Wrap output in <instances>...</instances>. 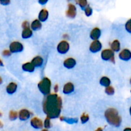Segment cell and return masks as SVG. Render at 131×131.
<instances>
[{"label": "cell", "instance_id": "1", "mask_svg": "<svg viewBox=\"0 0 131 131\" xmlns=\"http://www.w3.org/2000/svg\"><path fill=\"white\" fill-rule=\"evenodd\" d=\"M62 107V100L57 93L46 96L42 103V110L46 117L55 119L60 117Z\"/></svg>", "mask_w": 131, "mask_h": 131}, {"label": "cell", "instance_id": "2", "mask_svg": "<svg viewBox=\"0 0 131 131\" xmlns=\"http://www.w3.org/2000/svg\"><path fill=\"white\" fill-rule=\"evenodd\" d=\"M104 116L107 122L111 125L116 127H118L121 125L122 122V117L119 116L118 111L114 108H109L105 110Z\"/></svg>", "mask_w": 131, "mask_h": 131}, {"label": "cell", "instance_id": "3", "mask_svg": "<svg viewBox=\"0 0 131 131\" xmlns=\"http://www.w3.org/2000/svg\"><path fill=\"white\" fill-rule=\"evenodd\" d=\"M39 91L41 92V94H43L45 96L48 95L51 93V82L50 79L48 77H44L37 85Z\"/></svg>", "mask_w": 131, "mask_h": 131}, {"label": "cell", "instance_id": "4", "mask_svg": "<svg viewBox=\"0 0 131 131\" xmlns=\"http://www.w3.org/2000/svg\"><path fill=\"white\" fill-rule=\"evenodd\" d=\"M101 58L103 60L106 62L115 63V55L114 52L111 49H105L101 52Z\"/></svg>", "mask_w": 131, "mask_h": 131}, {"label": "cell", "instance_id": "5", "mask_svg": "<svg viewBox=\"0 0 131 131\" xmlns=\"http://www.w3.org/2000/svg\"><path fill=\"white\" fill-rule=\"evenodd\" d=\"M70 43L66 40L61 41L59 42L57 46V51L59 54H61V55H65L70 50Z\"/></svg>", "mask_w": 131, "mask_h": 131}, {"label": "cell", "instance_id": "6", "mask_svg": "<svg viewBox=\"0 0 131 131\" xmlns=\"http://www.w3.org/2000/svg\"><path fill=\"white\" fill-rule=\"evenodd\" d=\"M9 50L12 53H18L24 50V46L19 41H13L9 45Z\"/></svg>", "mask_w": 131, "mask_h": 131}, {"label": "cell", "instance_id": "7", "mask_svg": "<svg viewBox=\"0 0 131 131\" xmlns=\"http://www.w3.org/2000/svg\"><path fill=\"white\" fill-rule=\"evenodd\" d=\"M102 49V44L99 40L93 41L89 46V51L93 53L100 52Z\"/></svg>", "mask_w": 131, "mask_h": 131}, {"label": "cell", "instance_id": "8", "mask_svg": "<svg viewBox=\"0 0 131 131\" xmlns=\"http://www.w3.org/2000/svg\"><path fill=\"white\" fill-rule=\"evenodd\" d=\"M77 13V10L76 6L73 3H69L68 5V9L66 12V16L68 18L73 19L76 17Z\"/></svg>", "mask_w": 131, "mask_h": 131}, {"label": "cell", "instance_id": "9", "mask_svg": "<svg viewBox=\"0 0 131 131\" xmlns=\"http://www.w3.org/2000/svg\"><path fill=\"white\" fill-rule=\"evenodd\" d=\"M32 113L26 109H23L18 112V118L21 121H26L31 118Z\"/></svg>", "mask_w": 131, "mask_h": 131}, {"label": "cell", "instance_id": "10", "mask_svg": "<svg viewBox=\"0 0 131 131\" xmlns=\"http://www.w3.org/2000/svg\"><path fill=\"white\" fill-rule=\"evenodd\" d=\"M118 57L123 61H129L131 60V51L128 49H123L119 51Z\"/></svg>", "mask_w": 131, "mask_h": 131}, {"label": "cell", "instance_id": "11", "mask_svg": "<svg viewBox=\"0 0 131 131\" xmlns=\"http://www.w3.org/2000/svg\"><path fill=\"white\" fill-rule=\"evenodd\" d=\"M30 125L33 128L36 129H41L43 126V122L37 117H33L30 120Z\"/></svg>", "mask_w": 131, "mask_h": 131}, {"label": "cell", "instance_id": "12", "mask_svg": "<svg viewBox=\"0 0 131 131\" xmlns=\"http://www.w3.org/2000/svg\"><path fill=\"white\" fill-rule=\"evenodd\" d=\"M77 65V61L74 58L69 57L67 58L66 59L64 60L63 62V66L64 68L68 70H71V69L74 68L75 67V66Z\"/></svg>", "mask_w": 131, "mask_h": 131}, {"label": "cell", "instance_id": "13", "mask_svg": "<svg viewBox=\"0 0 131 131\" xmlns=\"http://www.w3.org/2000/svg\"><path fill=\"white\" fill-rule=\"evenodd\" d=\"M102 35V31L99 28L95 27L91 31L89 37L93 41H96V40H99Z\"/></svg>", "mask_w": 131, "mask_h": 131}, {"label": "cell", "instance_id": "14", "mask_svg": "<svg viewBox=\"0 0 131 131\" xmlns=\"http://www.w3.org/2000/svg\"><path fill=\"white\" fill-rule=\"evenodd\" d=\"M75 91V85L72 82H67L65 84L62 88V93L64 94L68 95Z\"/></svg>", "mask_w": 131, "mask_h": 131}, {"label": "cell", "instance_id": "15", "mask_svg": "<svg viewBox=\"0 0 131 131\" xmlns=\"http://www.w3.org/2000/svg\"><path fill=\"white\" fill-rule=\"evenodd\" d=\"M49 17V12L46 8H42L40 10L38 14V19L41 23H44L48 20Z\"/></svg>", "mask_w": 131, "mask_h": 131}, {"label": "cell", "instance_id": "16", "mask_svg": "<svg viewBox=\"0 0 131 131\" xmlns=\"http://www.w3.org/2000/svg\"><path fill=\"white\" fill-rule=\"evenodd\" d=\"M31 62L32 63L33 65L36 68H40L43 65L44 59L41 56L37 55V56H36L35 57L33 58Z\"/></svg>", "mask_w": 131, "mask_h": 131}, {"label": "cell", "instance_id": "17", "mask_svg": "<svg viewBox=\"0 0 131 131\" xmlns=\"http://www.w3.org/2000/svg\"><path fill=\"white\" fill-rule=\"evenodd\" d=\"M17 84L16 82L9 83L6 87V91L8 94H13L17 91Z\"/></svg>", "mask_w": 131, "mask_h": 131}, {"label": "cell", "instance_id": "18", "mask_svg": "<svg viewBox=\"0 0 131 131\" xmlns=\"http://www.w3.org/2000/svg\"><path fill=\"white\" fill-rule=\"evenodd\" d=\"M33 30L30 28V27L23 28L22 32H21V37L23 39H28L32 37Z\"/></svg>", "mask_w": 131, "mask_h": 131}, {"label": "cell", "instance_id": "19", "mask_svg": "<svg viewBox=\"0 0 131 131\" xmlns=\"http://www.w3.org/2000/svg\"><path fill=\"white\" fill-rule=\"evenodd\" d=\"M22 70L25 72L33 73L36 70L35 66L32 64V63L28 62L24 63L22 65Z\"/></svg>", "mask_w": 131, "mask_h": 131}, {"label": "cell", "instance_id": "20", "mask_svg": "<svg viewBox=\"0 0 131 131\" xmlns=\"http://www.w3.org/2000/svg\"><path fill=\"white\" fill-rule=\"evenodd\" d=\"M42 23L37 19H35L30 23V28L33 30V31H38L42 28Z\"/></svg>", "mask_w": 131, "mask_h": 131}, {"label": "cell", "instance_id": "21", "mask_svg": "<svg viewBox=\"0 0 131 131\" xmlns=\"http://www.w3.org/2000/svg\"><path fill=\"white\" fill-rule=\"evenodd\" d=\"M110 49L114 53L119 52L121 50V43L118 39H115L111 43Z\"/></svg>", "mask_w": 131, "mask_h": 131}, {"label": "cell", "instance_id": "22", "mask_svg": "<svg viewBox=\"0 0 131 131\" xmlns=\"http://www.w3.org/2000/svg\"><path fill=\"white\" fill-rule=\"evenodd\" d=\"M111 81L110 79L107 77L104 76L100 79V84L104 88L109 86V85H111Z\"/></svg>", "mask_w": 131, "mask_h": 131}, {"label": "cell", "instance_id": "23", "mask_svg": "<svg viewBox=\"0 0 131 131\" xmlns=\"http://www.w3.org/2000/svg\"><path fill=\"white\" fill-rule=\"evenodd\" d=\"M60 120L62 121V122H65L70 124H73V123H77L78 119L77 118H66V117L60 116Z\"/></svg>", "mask_w": 131, "mask_h": 131}, {"label": "cell", "instance_id": "24", "mask_svg": "<svg viewBox=\"0 0 131 131\" xmlns=\"http://www.w3.org/2000/svg\"><path fill=\"white\" fill-rule=\"evenodd\" d=\"M77 4L80 7L81 9L84 10V8L88 5V0H75Z\"/></svg>", "mask_w": 131, "mask_h": 131}, {"label": "cell", "instance_id": "25", "mask_svg": "<svg viewBox=\"0 0 131 131\" xmlns=\"http://www.w3.org/2000/svg\"><path fill=\"white\" fill-rule=\"evenodd\" d=\"M8 118L11 121H14L18 118V113L16 111H10L8 114Z\"/></svg>", "mask_w": 131, "mask_h": 131}, {"label": "cell", "instance_id": "26", "mask_svg": "<svg viewBox=\"0 0 131 131\" xmlns=\"http://www.w3.org/2000/svg\"><path fill=\"white\" fill-rule=\"evenodd\" d=\"M105 93L107 95L113 96L115 93V89L112 85H109L107 88H105Z\"/></svg>", "mask_w": 131, "mask_h": 131}, {"label": "cell", "instance_id": "27", "mask_svg": "<svg viewBox=\"0 0 131 131\" xmlns=\"http://www.w3.org/2000/svg\"><path fill=\"white\" fill-rule=\"evenodd\" d=\"M84 14H85V16H87V17H90V16H91L92 15H93V8L90 7L89 5H88L84 8Z\"/></svg>", "mask_w": 131, "mask_h": 131}, {"label": "cell", "instance_id": "28", "mask_svg": "<svg viewBox=\"0 0 131 131\" xmlns=\"http://www.w3.org/2000/svg\"><path fill=\"white\" fill-rule=\"evenodd\" d=\"M43 126L45 128H50L51 127V119L48 117H46L45 118V121L43 122Z\"/></svg>", "mask_w": 131, "mask_h": 131}, {"label": "cell", "instance_id": "29", "mask_svg": "<svg viewBox=\"0 0 131 131\" xmlns=\"http://www.w3.org/2000/svg\"><path fill=\"white\" fill-rule=\"evenodd\" d=\"M89 120V116L86 113H83L80 116V121L82 124L86 123Z\"/></svg>", "mask_w": 131, "mask_h": 131}, {"label": "cell", "instance_id": "30", "mask_svg": "<svg viewBox=\"0 0 131 131\" xmlns=\"http://www.w3.org/2000/svg\"><path fill=\"white\" fill-rule=\"evenodd\" d=\"M125 28L126 31L129 34H131V18L129 19L125 24Z\"/></svg>", "mask_w": 131, "mask_h": 131}, {"label": "cell", "instance_id": "31", "mask_svg": "<svg viewBox=\"0 0 131 131\" xmlns=\"http://www.w3.org/2000/svg\"><path fill=\"white\" fill-rule=\"evenodd\" d=\"M12 55V53L9 50H4L2 51V55L3 57H10Z\"/></svg>", "mask_w": 131, "mask_h": 131}, {"label": "cell", "instance_id": "32", "mask_svg": "<svg viewBox=\"0 0 131 131\" xmlns=\"http://www.w3.org/2000/svg\"><path fill=\"white\" fill-rule=\"evenodd\" d=\"M10 3V0H0V4L3 6H7Z\"/></svg>", "mask_w": 131, "mask_h": 131}, {"label": "cell", "instance_id": "33", "mask_svg": "<svg viewBox=\"0 0 131 131\" xmlns=\"http://www.w3.org/2000/svg\"><path fill=\"white\" fill-rule=\"evenodd\" d=\"M30 27V24L28 21H25L22 23V28H28Z\"/></svg>", "mask_w": 131, "mask_h": 131}, {"label": "cell", "instance_id": "34", "mask_svg": "<svg viewBox=\"0 0 131 131\" xmlns=\"http://www.w3.org/2000/svg\"><path fill=\"white\" fill-rule=\"evenodd\" d=\"M49 0H38V3L41 5H45L48 2Z\"/></svg>", "mask_w": 131, "mask_h": 131}, {"label": "cell", "instance_id": "35", "mask_svg": "<svg viewBox=\"0 0 131 131\" xmlns=\"http://www.w3.org/2000/svg\"><path fill=\"white\" fill-rule=\"evenodd\" d=\"M59 85H58L57 84H56V85H55V86H54V88H53L54 93H57L58 91H59Z\"/></svg>", "mask_w": 131, "mask_h": 131}, {"label": "cell", "instance_id": "36", "mask_svg": "<svg viewBox=\"0 0 131 131\" xmlns=\"http://www.w3.org/2000/svg\"><path fill=\"white\" fill-rule=\"evenodd\" d=\"M0 66H2V67L4 66V63H3V60L1 59V58H0Z\"/></svg>", "mask_w": 131, "mask_h": 131}, {"label": "cell", "instance_id": "37", "mask_svg": "<svg viewBox=\"0 0 131 131\" xmlns=\"http://www.w3.org/2000/svg\"><path fill=\"white\" fill-rule=\"evenodd\" d=\"M123 131H131L130 127H126L123 129Z\"/></svg>", "mask_w": 131, "mask_h": 131}, {"label": "cell", "instance_id": "38", "mask_svg": "<svg viewBox=\"0 0 131 131\" xmlns=\"http://www.w3.org/2000/svg\"><path fill=\"white\" fill-rule=\"evenodd\" d=\"M95 131H104V130H103V128H102V127H98V128H97L95 130Z\"/></svg>", "mask_w": 131, "mask_h": 131}, {"label": "cell", "instance_id": "39", "mask_svg": "<svg viewBox=\"0 0 131 131\" xmlns=\"http://www.w3.org/2000/svg\"><path fill=\"white\" fill-rule=\"evenodd\" d=\"M3 123L0 121V128H3Z\"/></svg>", "mask_w": 131, "mask_h": 131}, {"label": "cell", "instance_id": "40", "mask_svg": "<svg viewBox=\"0 0 131 131\" xmlns=\"http://www.w3.org/2000/svg\"><path fill=\"white\" fill-rule=\"evenodd\" d=\"M2 83H3V79L0 77V85L2 84Z\"/></svg>", "mask_w": 131, "mask_h": 131}, {"label": "cell", "instance_id": "41", "mask_svg": "<svg viewBox=\"0 0 131 131\" xmlns=\"http://www.w3.org/2000/svg\"><path fill=\"white\" fill-rule=\"evenodd\" d=\"M41 131H49V130H48V129H47V128H43V129H42Z\"/></svg>", "mask_w": 131, "mask_h": 131}, {"label": "cell", "instance_id": "42", "mask_svg": "<svg viewBox=\"0 0 131 131\" xmlns=\"http://www.w3.org/2000/svg\"><path fill=\"white\" fill-rule=\"evenodd\" d=\"M129 114H130V115L131 116V106L130 107V108H129Z\"/></svg>", "mask_w": 131, "mask_h": 131}, {"label": "cell", "instance_id": "43", "mask_svg": "<svg viewBox=\"0 0 131 131\" xmlns=\"http://www.w3.org/2000/svg\"><path fill=\"white\" fill-rule=\"evenodd\" d=\"M2 116H3V114H2V112L0 111V118H1V117H2Z\"/></svg>", "mask_w": 131, "mask_h": 131}, {"label": "cell", "instance_id": "44", "mask_svg": "<svg viewBox=\"0 0 131 131\" xmlns=\"http://www.w3.org/2000/svg\"><path fill=\"white\" fill-rule=\"evenodd\" d=\"M129 82H130V85H131V78H130V79Z\"/></svg>", "mask_w": 131, "mask_h": 131}, {"label": "cell", "instance_id": "45", "mask_svg": "<svg viewBox=\"0 0 131 131\" xmlns=\"http://www.w3.org/2000/svg\"><path fill=\"white\" fill-rule=\"evenodd\" d=\"M130 93H131V90H130Z\"/></svg>", "mask_w": 131, "mask_h": 131}]
</instances>
